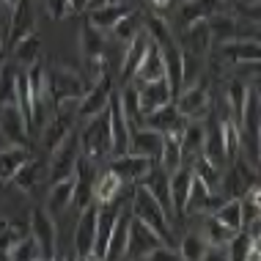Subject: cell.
<instances>
[{
  "label": "cell",
  "mask_w": 261,
  "mask_h": 261,
  "mask_svg": "<svg viewBox=\"0 0 261 261\" xmlns=\"http://www.w3.org/2000/svg\"><path fill=\"white\" fill-rule=\"evenodd\" d=\"M91 83L74 69L66 66H55L47 72V96H50L53 108H63V110H77L80 96L88 91Z\"/></svg>",
  "instance_id": "obj_1"
},
{
  "label": "cell",
  "mask_w": 261,
  "mask_h": 261,
  "mask_svg": "<svg viewBox=\"0 0 261 261\" xmlns=\"http://www.w3.org/2000/svg\"><path fill=\"white\" fill-rule=\"evenodd\" d=\"M239 151H245L250 160V165L258 168V154H261V99L258 88L250 86L248 96H245V108L239 113Z\"/></svg>",
  "instance_id": "obj_2"
},
{
  "label": "cell",
  "mask_w": 261,
  "mask_h": 261,
  "mask_svg": "<svg viewBox=\"0 0 261 261\" xmlns=\"http://www.w3.org/2000/svg\"><path fill=\"white\" fill-rule=\"evenodd\" d=\"M132 217H138V220H143L149 228H154L160 234V239L165 245H171V248H176V237H173V220L171 215H168L165 209L160 206V201L154 198V195L149 193V190H143L140 185L132 187Z\"/></svg>",
  "instance_id": "obj_3"
},
{
  "label": "cell",
  "mask_w": 261,
  "mask_h": 261,
  "mask_svg": "<svg viewBox=\"0 0 261 261\" xmlns=\"http://www.w3.org/2000/svg\"><path fill=\"white\" fill-rule=\"evenodd\" d=\"M80 154H86L94 162H102V160H110L113 154V146H110V121H108V108L96 116H91L86 126H83L80 135Z\"/></svg>",
  "instance_id": "obj_4"
},
{
  "label": "cell",
  "mask_w": 261,
  "mask_h": 261,
  "mask_svg": "<svg viewBox=\"0 0 261 261\" xmlns=\"http://www.w3.org/2000/svg\"><path fill=\"white\" fill-rule=\"evenodd\" d=\"M258 181V168L250 165L245 157H237L231 160V168L225 173H220V187H217V193L223 195V198H242L245 193Z\"/></svg>",
  "instance_id": "obj_5"
},
{
  "label": "cell",
  "mask_w": 261,
  "mask_h": 261,
  "mask_svg": "<svg viewBox=\"0 0 261 261\" xmlns=\"http://www.w3.org/2000/svg\"><path fill=\"white\" fill-rule=\"evenodd\" d=\"M28 231L36 239L41 258H58V228H55L53 212L44 206H33L28 217Z\"/></svg>",
  "instance_id": "obj_6"
},
{
  "label": "cell",
  "mask_w": 261,
  "mask_h": 261,
  "mask_svg": "<svg viewBox=\"0 0 261 261\" xmlns=\"http://www.w3.org/2000/svg\"><path fill=\"white\" fill-rule=\"evenodd\" d=\"M96 176H99V162H94L86 154H77V160H74V193H72V206L77 212L94 203Z\"/></svg>",
  "instance_id": "obj_7"
},
{
  "label": "cell",
  "mask_w": 261,
  "mask_h": 261,
  "mask_svg": "<svg viewBox=\"0 0 261 261\" xmlns=\"http://www.w3.org/2000/svg\"><path fill=\"white\" fill-rule=\"evenodd\" d=\"M77 154H80V138H77V132H69V135L63 138V143H58L50 151V160H47V179L58 181V179L74 176Z\"/></svg>",
  "instance_id": "obj_8"
},
{
  "label": "cell",
  "mask_w": 261,
  "mask_h": 261,
  "mask_svg": "<svg viewBox=\"0 0 261 261\" xmlns=\"http://www.w3.org/2000/svg\"><path fill=\"white\" fill-rule=\"evenodd\" d=\"M113 77L110 74H102L99 80H94L88 86V91L80 96V102H77V110L74 116L80 118V121H88L91 116H96V113H102L105 108H108L110 96H113Z\"/></svg>",
  "instance_id": "obj_9"
},
{
  "label": "cell",
  "mask_w": 261,
  "mask_h": 261,
  "mask_svg": "<svg viewBox=\"0 0 261 261\" xmlns=\"http://www.w3.org/2000/svg\"><path fill=\"white\" fill-rule=\"evenodd\" d=\"M31 33H36V9H33V0H17L9 14V33H6L3 47H14L19 39L31 36Z\"/></svg>",
  "instance_id": "obj_10"
},
{
  "label": "cell",
  "mask_w": 261,
  "mask_h": 261,
  "mask_svg": "<svg viewBox=\"0 0 261 261\" xmlns=\"http://www.w3.org/2000/svg\"><path fill=\"white\" fill-rule=\"evenodd\" d=\"M173 102L185 118H206V113H209V86H206V80L198 77L193 86L181 88Z\"/></svg>",
  "instance_id": "obj_11"
},
{
  "label": "cell",
  "mask_w": 261,
  "mask_h": 261,
  "mask_svg": "<svg viewBox=\"0 0 261 261\" xmlns=\"http://www.w3.org/2000/svg\"><path fill=\"white\" fill-rule=\"evenodd\" d=\"M94 242H96V201L91 206L80 209V220L74 228V258L88 261L94 258Z\"/></svg>",
  "instance_id": "obj_12"
},
{
  "label": "cell",
  "mask_w": 261,
  "mask_h": 261,
  "mask_svg": "<svg viewBox=\"0 0 261 261\" xmlns=\"http://www.w3.org/2000/svg\"><path fill=\"white\" fill-rule=\"evenodd\" d=\"M129 215H132V212H129ZM160 245H165V242L160 239L157 231L149 228L143 220L132 217V220H129V242H126L124 258H146L154 248H160Z\"/></svg>",
  "instance_id": "obj_13"
},
{
  "label": "cell",
  "mask_w": 261,
  "mask_h": 261,
  "mask_svg": "<svg viewBox=\"0 0 261 261\" xmlns=\"http://www.w3.org/2000/svg\"><path fill=\"white\" fill-rule=\"evenodd\" d=\"M151 162H154V160L140 157V154H135V151H124V154L110 157V165H108V168L124 181L126 187H129V185H138V181L143 179L146 171L151 168Z\"/></svg>",
  "instance_id": "obj_14"
},
{
  "label": "cell",
  "mask_w": 261,
  "mask_h": 261,
  "mask_svg": "<svg viewBox=\"0 0 261 261\" xmlns=\"http://www.w3.org/2000/svg\"><path fill=\"white\" fill-rule=\"evenodd\" d=\"M0 135L9 146H28V121L17 105H0Z\"/></svg>",
  "instance_id": "obj_15"
},
{
  "label": "cell",
  "mask_w": 261,
  "mask_h": 261,
  "mask_svg": "<svg viewBox=\"0 0 261 261\" xmlns=\"http://www.w3.org/2000/svg\"><path fill=\"white\" fill-rule=\"evenodd\" d=\"M118 215H121V203L110 201V203H96V242H94V258L105 261V248H108V239L113 234V225H116Z\"/></svg>",
  "instance_id": "obj_16"
},
{
  "label": "cell",
  "mask_w": 261,
  "mask_h": 261,
  "mask_svg": "<svg viewBox=\"0 0 261 261\" xmlns=\"http://www.w3.org/2000/svg\"><path fill=\"white\" fill-rule=\"evenodd\" d=\"M74 121H77L74 110L55 108V116L44 124V129H41V143H44V149L53 151L58 143H63V138H66L69 132H74Z\"/></svg>",
  "instance_id": "obj_17"
},
{
  "label": "cell",
  "mask_w": 261,
  "mask_h": 261,
  "mask_svg": "<svg viewBox=\"0 0 261 261\" xmlns=\"http://www.w3.org/2000/svg\"><path fill=\"white\" fill-rule=\"evenodd\" d=\"M187 124V118L179 113L176 108V102H168L162 105V108H154L143 116V126H151V129L162 132V135H168V132H181Z\"/></svg>",
  "instance_id": "obj_18"
},
{
  "label": "cell",
  "mask_w": 261,
  "mask_h": 261,
  "mask_svg": "<svg viewBox=\"0 0 261 261\" xmlns=\"http://www.w3.org/2000/svg\"><path fill=\"white\" fill-rule=\"evenodd\" d=\"M168 185H171V217L179 220L185 215V203H187V193L193 185V171L190 165H179L176 171L168 173Z\"/></svg>",
  "instance_id": "obj_19"
},
{
  "label": "cell",
  "mask_w": 261,
  "mask_h": 261,
  "mask_svg": "<svg viewBox=\"0 0 261 261\" xmlns=\"http://www.w3.org/2000/svg\"><path fill=\"white\" fill-rule=\"evenodd\" d=\"M143 190H149L154 198L160 201V206L171 215V185H168V171L160 165V162H151V168L146 171V176L138 181ZM173 220V217H171Z\"/></svg>",
  "instance_id": "obj_20"
},
{
  "label": "cell",
  "mask_w": 261,
  "mask_h": 261,
  "mask_svg": "<svg viewBox=\"0 0 261 261\" xmlns=\"http://www.w3.org/2000/svg\"><path fill=\"white\" fill-rule=\"evenodd\" d=\"M126 151H135L140 157H149L157 162L162 154V132L151 129V126H135L129 132V149Z\"/></svg>",
  "instance_id": "obj_21"
},
{
  "label": "cell",
  "mask_w": 261,
  "mask_h": 261,
  "mask_svg": "<svg viewBox=\"0 0 261 261\" xmlns=\"http://www.w3.org/2000/svg\"><path fill=\"white\" fill-rule=\"evenodd\" d=\"M206 25H209L212 47L225 44V41H234V39H245L242 36V28H239V19L231 17V14L215 11L212 17H206Z\"/></svg>",
  "instance_id": "obj_22"
},
{
  "label": "cell",
  "mask_w": 261,
  "mask_h": 261,
  "mask_svg": "<svg viewBox=\"0 0 261 261\" xmlns=\"http://www.w3.org/2000/svg\"><path fill=\"white\" fill-rule=\"evenodd\" d=\"M181 50L193 53V55H203L206 58L212 50V36H209V25L206 19H195V22L185 25L181 31Z\"/></svg>",
  "instance_id": "obj_23"
},
{
  "label": "cell",
  "mask_w": 261,
  "mask_h": 261,
  "mask_svg": "<svg viewBox=\"0 0 261 261\" xmlns=\"http://www.w3.org/2000/svg\"><path fill=\"white\" fill-rule=\"evenodd\" d=\"M149 44H151V39L146 36L143 31L138 33L135 39L129 41V47L124 50V61H121V72H118V83H132V77H135L138 72V66H140V61H143V55L146 50H149Z\"/></svg>",
  "instance_id": "obj_24"
},
{
  "label": "cell",
  "mask_w": 261,
  "mask_h": 261,
  "mask_svg": "<svg viewBox=\"0 0 261 261\" xmlns=\"http://www.w3.org/2000/svg\"><path fill=\"white\" fill-rule=\"evenodd\" d=\"M135 86H138V99H140V108H143V116L154 108L173 102V94L168 88L165 77L162 80H151V83H135Z\"/></svg>",
  "instance_id": "obj_25"
},
{
  "label": "cell",
  "mask_w": 261,
  "mask_h": 261,
  "mask_svg": "<svg viewBox=\"0 0 261 261\" xmlns=\"http://www.w3.org/2000/svg\"><path fill=\"white\" fill-rule=\"evenodd\" d=\"M44 179H47V160L44 157H33V154H31V157L17 168V173H14L11 181L19 190H25V193H28V190H33L36 185H41Z\"/></svg>",
  "instance_id": "obj_26"
},
{
  "label": "cell",
  "mask_w": 261,
  "mask_h": 261,
  "mask_svg": "<svg viewBox=\"0 0 261 261\" xmlns=\"http://www.w3.org/2000/svg\"><path fill=\"white\" fill-rule=\"evenodd\" d=\"M135 6L126 3V0H121V3H105V6H96V9H88V22L94 28H99V31H113V25L118 22V19L124 17L126 11H132Z\"/></svg>",
  "instance_id": "obj_27"
},
{
  "label": "cell",
  "mask_w": 261,
  "mask_h": 261,
  "mask_svg": "<svg viewBox=\"0 0 261 261\" xmlns=\"http://www.w3.org/2000/svg\"><path fill=\"white\" fill-rule=\"evenodd\" d=\"M203 138H206V121L203 118H187L181 129V154L185 160H193L203 151Z\"/></svg>",
  "instance_id": "obj_28"
},
{
  "label": "cell",
  "mask_w": 261,
  "mask_h": 261,
  "mask_svg": "<svg viewBox=\"0 0 261 261\" xmlns=\"http://www.w3.org/2000/svg\"><path fill=\"white\" fill-rule=\"evenodd\" d=\"M124 181L118 179L116 173L110 171V168H105V171H99V176H96V181H94V201L96 203H110V201H118L121 198V193H124ZM132 187V185H129ZM121 203V201H118Z\"/></svg>",
  "instance_id": "obj_29"
},
{
  "label": "cell",
  "mask_w": 261,
  "mask_h": 261,
  "mask_svg": "<svg viewBox=\"0 0 261 261\" xmlns=\"http://www.w3.org/2000/svg\"><path fill=\"white\" fill-rule=\"evenodd\" d=\"M165 77V61H162V50L157 44H149V50H146L143 61H140L135 77H132V83H151V80H162Z\"/></svg>",
  "instance_id": "obj_30"
},
{
  "label": "cell",
  "mask_w": 261,
  "mask_h": 261,
  "mask_svg": "<svg viewBox=\"0 0 261 261\" xmlns=\"http://www.w3.org/2000/svg\"><path fill=\"white\" fill-rule=\"evenodd\" d=\"M129 212H121L118 215L116 225H113V234L108 239V248H105V258H124L126 253V242H129Z\"/></svg>",
  "instance_id": "obj_31"
},
{
  "label": "cell",
  "mask_w": 261,
  "mask_h": 261,
  "mask_svg": "<svg viewBox=\"0 0 261 261\" xmlns=\"http://www.w3.org/2000/svg\"><path fill=\"white\" fill-rule=\"evenodd\" d=\"M118 105H121L126 121L129 126H143V108H140V99H138V86L135 83H124L121 91H118Z\"/></svg>",
  "instance_id": "obj_32"
},
{
  "label": "cell",
  "mask_w": 261,
  "mask_h": 261,
  "mask_svg": "<svg viewBox=\"0 0 261 261\" xmlns=\"http://www.w3.org/2000/svg\"><path fill=\"white\" fill-rule=\"evenodd\" d=\"M162 61H165V83H168V88H171V94L176 99L179 91H181V50L176 44L165 47V50H162Z\"/></svg>",
  "instance_id": "obj_33"
},
{
  "label": "cell",
  "mask_w": 261,
  "mask_h": 261,
  "mask_svg": "<svg viewBox=\"0 0 261 261\" xmlns=\"http://www.w3.org/2000/svg\"><path fill=\"white\" fill-rule=\"evenodd\" d=\"M9 50H11L14 63H17V66H22V69H28V66H33V63L39 61V55H41V41H39L36 33H31V36L19 39L14 47H9Z\"/></svg>",
  "instance_id": "obj_34"
},
{
  "label": "cell",
  "mask_w": 261,
  "mask_h": 261,
  "mask_svg": "<svg viewBox=\"0 0 261 261\" xmlns=\"http://www.w3.org/2000/svg\"><path fill=\"white\" fill-rule=\"evenodd\" d=\"M72 193H74V176H69V179H58V181H50L47 203H50V212H53V215H58V212L72 206Z\"/></svg>",
  "instance_id": "obj_35"
},
{
  "label": "cell",
  "mask_w": 261,
  "mask_h": 261,
  "mask_svg": "<svg viewBox=\"0 0 261 261\" xmlns=\"http://www.w3.org/2000/svg\"><path fill=\"white\" fill-rule=\"evenodd\" d=\"M28 157H31L28 146H6V149H0V181H11L17 168Z\"/></svg>",
  "instance_id": "obj_36"
},
{
  "label": "cell",
  "mask_w": 261,
  "mask_h": 261,
  "mask_svg": "<svg viewBox=\"0 0 261 261\" xmlns=\"http://www.w3.org/2000/svg\"><path fill=\"white\" fill-rule=\"evenodd\" d=\"M215 11H220V0H187L179 11V22L190 25V22H195V19L212 17Z\"/></svg>",
  "instance_id": "obj_37"
},
{
  "label": "cell",
  "mask_w": 261,
  "mask_h": 261,
  "mask_svg": "<svg viewBox=\"0 0 261 261\" xmlns=\"http://www.w3.org/2000/svg\"><path fill=\"white\" fill-rule=\"evenodd\" d=\"M140 31H143V14H140L138 9H132V11H126L116 25H113V31H110V33H113V36H116L118 41L129 44V41L135 39Z\"/></svg>",
  "instance_id": "obj_38"
},
{
  "label": "cell",
  "mask_w": 261,
  "mask_h": 261,
  "mask_svg": "<svg viewBox=\"0 0 261 261\" xmlns=\"http://www.w3.org/2000/svg\"><path fill=\"white\" fill-rule=\"evenodd\" d=\"M80 47H83V61H88V58H102L105 55V36H102V31L99 28H94L91 22L83 25V31H80Z\"/></svg>",
  "instance_id": "obj_39"
},
{
  "label": "cell",
  "mask_w": 261,
  "mask_h": 261,
  "mask_svg": "<svg viewBox=\"0 0 261 261\" xmlns=\"http://www.w3.org/2000/svg\"><path fill=\"white\" fill-rule=\"evenodd\" d=\"M31 231H28V223L22 220H0V256H9V250L19 239H25Z\"/></svg>",
  "instance_id": "obj_40"
},
{
  "label": "cell",
  "mask_w": 261,
  "mask_h": 261,
  "mask_svg": "<svg viewBox=\"0 0 261 261\" xmlns=\"http://www.w3.org/2000/svg\"><path fill=\"white\" fill-rule=\"evenodd\" d=\"M190 162H193V165H190V171H193L195 179H201V181H203V185H206L209 190H215V193H217V187H220V173H223L220 168H217L212 160H206L203 154H198V157H193Z\"/></svg>",
  "instance_id": "obj_41"
},
{
  "label": "cell",
  "mask_w": 261,
  "mask_h": 261,
  "mask_svg": "<svg viewBox=\"0 0 261 261\" xmlns=\"http://www.w3.org/2000/svg\"><path fill=\"white\" fill-rule=\"evenodd\" d=\"M143 33L151 39V44L160 47V50H165V47L176 44L171 28H168V22H165L162 17H143Z\"/></svg>",
  "instance_id": "obj_42"
},
{
  "label": "cell",
  "mask_w": 261,
  "mask_h": 261,
  "mask_svg": "<svg viewBox=\"0 0 261 261\" xmlns=\"http://www.w3.org/2000/svg\"><path fill=\"white\" fill-rule=\"evenodd\" d=\"M176 250H179V258H187V261H201V258H206L209 245L203 242V237H201V234L190 231V234L181 237V242H176Z\"/></svg>",
  "instance_id": "obj_43"
},
{
  "label": "cell",
  "mask_w": 261,
  "mask_h": 261,
  "mask_svg": "<svg viewBox=\"0 0 261 261\" xmlns=\"http://www.w3.org/2000/svg\"><path fill=\"white\" fill-rule=\"evenodd\" d=\"M17 77L14 63H0V105H17Z\"/></svg>",
  "instance_id": "obj_44"
},
{
  "label": "cell",
  "mask_w": 261,
  "mask_h": 261,
  "mask_svg": "<svg viewBox=\"0 0 261 261\" xmlns=\"http://www.w3.org/2000/svg\"><path fill=\"white\" fill-rule=\"evenodd\" d=\"M203 217H206V220H203L206 225H203V234H201L203 242H206L209 248H225V245H228V239L234 237L237 231H231V228H225V225H220L212 215H203Z\"/></svg>",
  "instance_id": "obj_45"
},
{
  "label": "cell",
  "mask_w": 261,
  "mask_h": 261,
  "mask_svg": "<svg viewBox=\"0 0 261 261\" xmlns=\"http://www.w3.org/2000/svg\"><path fill=\"white\" fill-rule=\"evenodd\" d=\"M212 217H215L220 225H225V228L231 231H239L242 228V215H239V198H225L220 206H217L215 212H212Z\"/></svg>",
  "instance_id": "obj_46"
},
{
  "label": "cell",
  "mask_w": 261,
  "mask_h": 261,
  "mask_svg": "<svg viewBox=\"0 0 261 261\" xmlns=\"http://www.w3.org/2000/svg\"><path fill=\"white\" fill-rule=\"evenodd\" d=\"M248 88L250 86L245 80H234L228 86V91H225V102H228V110H231V118H234V121H239V113H242V108H245Z\"/></svg>",
  "instance_id": "obj_47"
},
{
  "label": "cell",
  "mask_w": 261,
  "mask_h": 261,
  "mask_svg": "<svg viewBox=\"0 0 261 261\" xmlns=\"http://www.w3.org/2000/svg\"><path fill=\"white\" fill-rule=\"evenodd\" d=\"M6 258H14V261H39L41 258V250H39L36 239L28 234L25 239H19V242L9 250V256H6Z\"/></svg>",
  "instance_id": "obj_48"
},
{
  "label": "cell",
  "mask_w": 261,
  "mask_h": 261,
  "mask_svg": "<svg viewBox=\"0 0 261 261\" xmlns=\"http://www.w3.org/2000/svg\"><path fill=\"white\" fill-rule=\"evenodd\" d=\"M47 11L55 22H61V19L72 17V0H47Z\"/></svg>",
  "instance_id": "obj_49"
},
{
  "label": "cell",
  "mask_w": 261,
  "mask_h": 261,
  "mask_svg": "<svg viewBox=\"0 0 261 261\" xmlns=\"http://www.w3.org/2000/svg\"><path fill=\"white\" fill-rule=\"evenodd\" d=\"M86 9H88V0H72V14L86 11Z\"/></svg>",
  "instance_id": "obj_50"
},
{
  "label": "cell",
  "mask_w": 261,
  "mask_h": 261,
  "mask_svg": "<svg viewBox=\"0 0 261 261\" xmlns=\"http://www.w3.org/2000/svg\"><path fill=\"white\" fill-rule=\"evenodd\" d=\"M149 3L154 6V9H160V11H162V9H168V6L173 3V0H149Z\"/></svg>",
  "instance_id": "obj_51"
},
{
  "label": "cell",
  "mask_w": 261,
  "mask_h": 261,
  "mask_svg": "<svg viewBox=\"0 0 261 261\" xmlns=\"http://www.w3.org/2000/svg\"><path fill=\"white\" fill-rule=\"evenodd\" d=\"M6 3H9V6H14V3H17V0H6Z\"/></svg>",
  "instance_id": "obj_52"
},
{
  "label": "cell",
  "mask_w": 261,
  "mask_h": 261,
  "mask_svg": "<svg viewBox=\"0 0 261 261\" xmlns=\"http://www.w3.org/2000/svg\"><path fill=\"white\" fill-rule=\"evenodd\" d=\"M0 6H9V3H6V0H0Z\"/></svg>",
  "instance_id": "obj_53"
},
{
  "label": "cell",
  "mask_w": 261,
  "mask_h": 261,
  "mask_svg": "<svg viewBox=\"0 0 261 261\" xmlns=\"http://www.w3.org/2000/svg\"><path fill=\"white\" fill-rule=\"evenodd\" d=\"M0 55H3V53H0ZM0 63H3V61H0Z\"/></svg>",
  "instance_id": "obj_54"
}]
</instances>
